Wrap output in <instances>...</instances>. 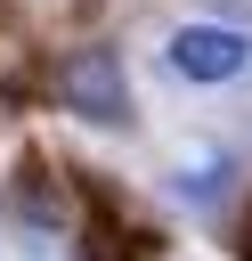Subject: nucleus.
<instances>
[{"instance_id": "f257e3e1", "label": "nucleus", "mask_w": 252, "mask_h": 261, "mask_svg": "<svg viewBox=\"0 0 252 261\" xmlns=\"http://www.w3.org/2000/svg\"><path fill=\"white\" fill-rule=\"evenodd\" d=\"M57 98H65V114H81L98 130H122L130 122V82H122V57L114 49H73L57 65Z\"/></svg>"}, {"instance_id": "f03ea898", "label": "nucleus", "mask_w": 252, "mask_h": 261, "mask_svg": "<svg viewBox=\"0 0 252 261\" xmlns=\"http://www.w3.org/2000/svg\"><path fill=\"white\" fill-rule=\"evenodd\" d=\"M252 65V41L236 24H179L171 33V73L179 82H236Z\"/></svg>"}]
</instances>
